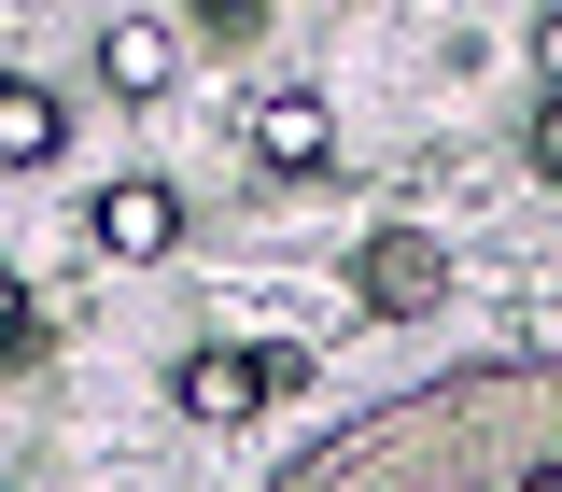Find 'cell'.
I'll use <instances>...</instances> for the list:
<instances>
[{"mask_svg":"<svg viewBox=\"0 0 562 492\" xmlns=\"http://www.w3.org/2000/svg\"><path fill=\"white\" fill-rule=\"evenodd\" d=\"M295 380H310V351H239V338H211V351H183V380H169V394H183V422H254L268 409V394H295Z\"/></svg>","mask_w":562,"mask_h":492,"instance_id":"6da1fadb","label":"cell"},{"mask_svg":"<svg viewBox=\"0 0 562 492\" xmlns=\"http://www.w3.org/2000/svg\"><path fill=\"white\" fill-rule=\"evenodd\" d=\"M351 295H366V310H380V324H422V310H436V295H450V254H436V239H422V225H380V239H366V254H351Z\"/></svg>","mask_w":562,"mask_h":492,"instance_id":"7a4b0ae2","label":"cell"},{"mask_svg":"<svg viewBox=\"0 0 562 492\" xmlns=\"http://www.w3.org/2000/svg\"><path fill=\"white\" fill-rule=\"evenodd\" d=\"M85 225H99V254H113V268H155V254L183 239V198L127 169V183H99V211H85Z\"/></svg>","mask_w":562,"mask_h":492,"instance_id":"3957f363","label":"cell"},{"mask_svg":"<svg viewBox=\"0 0 562 492\" xmlns=\"http://www.w3.org/2000/svg\"><path fill=\"white\" fill-rule=\"evenodd\" d=\"M338 155V113L310 99V85H281V99H254V169L268 183H295V169H324Z\"/></svg>","mask_w":562,"mask_h":492,"instance_id":"277c9868","label":"cell"},{"mask_svg":"<svg viewBox=\"0 0 562 492\" xmlns=\"http://www.w3.org/2000/svg\"><path fill=\"white\" fill-rule=\"evenodd\" d=\"M57 155H70V113H57V85L0 70V169H57Z\"/></svg>","mask_w":562,"mask_h":492,"instance_id":"5b68a950","label":"cell"},{"mask_svg":"<svg viewBox=\"0 0 562 492\" xmlns=\"http://www.w3.org/2000/svg\"><path fill=\"white\" fill-rule=\"evenodd\" d=\"M99 85H113V99H169V29H155V14H113V29H99Z\"/></svg>","mask_w":562,"mask_h":492,"instance_id":"8992f818","label":"cell"},{"mask_svg":"<svg viewBox=\"0 0 562 492\" xmlns=\"http://www.w3.org/2000/svg\"><path fill=\"white\" fill-rule=\"evenodd\" d=\"M14 351H43V310L14 295V268H0V366H14Z\"/></svg>","mask_w":562,"mask_h":492,"instance_id":"52a82bcc","label":"cell"},{"mask_svg":"<svg viewBox=\"0 0 562 492\" xmlns=\"http://www.w3.org/2000/svg\"><path fill=\"white\" fill-rule=\"evenodd\" d=\"M535 183H562V99L535 113Z\"/></svg>","mask_w":562,"mask_h":492,"instance_id":"ba28073f","label":"cell"},{"mask_svg":"<svg viewBox=\"0 0 562 492\" xmlns=\"http://www.w3.org/2000/svg\"><path fill=\"white\" fill-rule=\"evenodd\" d=\"M535 70H549V99H562V14H535Z\"/></svg>","mask_w":562,"mask_h":492,"instance_id":"9c48e42d","label":"cell"},{"mask_svg":"<svg viewBox=\"0 0 562 492\" xmlns=\"http://www.w3.org/2000/svg\"><path fill=\"white\" fill-rule=\"evenodd\" d=\"M198 14H254V0H198Z\"/></svg>","mask_w":562,"mask_h":492,"instance_id":"30bf717a","label":"cell"},{"mask_svg":"<svg viewBox=\"0 0 562 492\" xmlns=\"http://www.w3.org/2000/svg\"><path fill=\"white\" fill-rule=\"evenodd\" d=\"M0 492H14V479H0Z\"/></svg>","mask_w":562,"mask_h":492,"instance_id":"8fae6325","label":"cell"}]
</instances>
